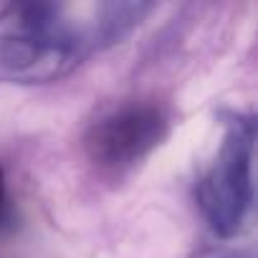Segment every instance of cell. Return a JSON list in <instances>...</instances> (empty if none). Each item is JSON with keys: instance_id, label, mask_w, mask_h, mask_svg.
Returning <instances> with one entry per match:
<instances>
[{"instance_id": "cell-2", "label": "cell", "mask_w": 258, "mask_h": 258, "mask_svg": "<svg viewBox=\"0 0 258 258\" xmlns=\"http://www.w3.org/2000/svg\"><path fill=\"white\" fill-rule=\"evenodd\" d=\"M3 205H6V172L0 167V210H3Z\"/></svg>"}, {"instance_id": "cell-1", "label": "cell", "mask_w": 258, "mask_h": 258, "mask_svg": "<svg viewBox=\"0 0 258 258\" xmlns=\"http://www.w3.org/2000/svg\"><path fill=\"white\" fill-rule=\"evenodd\" d=\"M167 132V121L155 106H126L101 121L86 135V152L99 167L121 170L142 160Z\"/></svg>"}]
</instances>
